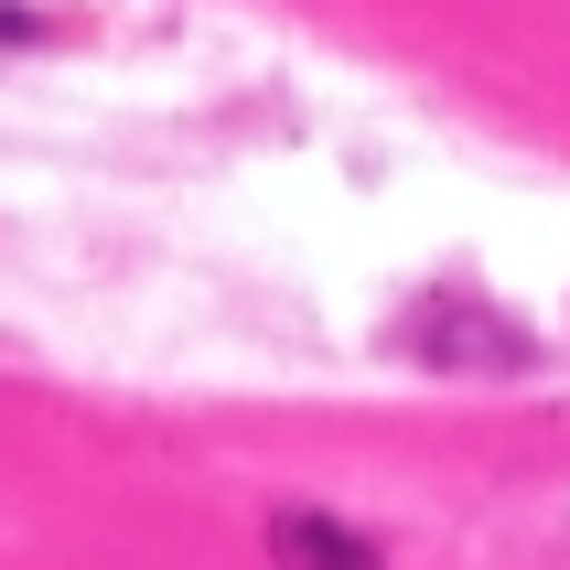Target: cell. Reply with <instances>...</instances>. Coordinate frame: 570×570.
Returning a JSON list of instances; mask_svg holds the SVG:
<instances>
[{
  "instance_id": "obj_1",
  "label": "cell",
  "mask_w": 570,
  "mask_h": 570,
  "mask_svg": "<svg viewBox=\"0 0 570 570\" xmlns=\"http://www.w3.org/2000/svg\"><path fill=\"white\" fill-rule=\"evenodd\" d=\"M410 355H420V366H442V377H517V366H539L528 323H507L495 302H420Z\"/></svg>"
},
{
  "instance_id": "obj_2",
  "label": "cell",
  "mask_w": 570,
  "mask_h": 570,
  "mask_svg": "<svg viewBox=\"0 0 570 570\" xmlns=\"http://www.w3.org/2000/svg\"><path fill=\"white\" fill-rule=\"evenodd\" d=\"M269 560L281 570H387V549L366 528H345V517H323V507H281L269 517Z\"/></svg>"
},
{
  "instance_id": "obj_3",
  "label": "cell",
  "mask_w": 570,
  "mask_h": 570,
  "mask_svg": "<svg viewBox=\"0 0 570 570\" xmlns=\"http://www.w3.org/2000/svg\"><path fill=\"white\" fill-rule=\"evenodd\" d=\"M43 32V11H22V0H0V43H32Z\"/></svg>"
}]
</instances>
